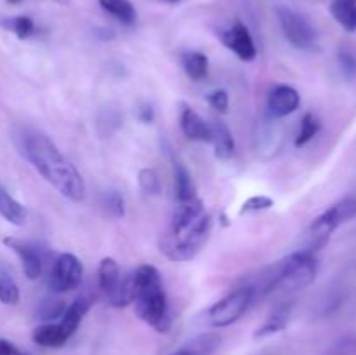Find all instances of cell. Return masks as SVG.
I'll return each instance as SVG.
<instances>
[{"mask_svg":"<svg viewBox=\"0 0 356 355\" xmlns=\"http://www.w3.org/2000/svg\"><path fill=\"white\" fill-rule=\"evenodd\" d=\"M0 216L10 225L23 226L26 223L28 212L21 202H17L6 188L0 187Z\"/></svg>","mask_w":356,"mask_h":355,"instance_id":"20","label":"cell"},{"mask_svg":"<svg viewBox=\"0 0 356 355\" xmlns=\"http://www.w3.org/2000/svg\"><path fill=\"white\" fill-rule=\"evenodd\" d=\"M212 232V218L211 214L204 212L190 228H186L181 233H162L159 239V247L165 258L176 263H184L191 261L205 242L209 240Z\"/></svg>","mask_w":356,"mask_h":355,"instance_id":"4","label":"cell"},{"mask_svg":"<svg viewBox=\"0 0 356 355\" xmlns=\"http://www.w3.org/2000/svg\"><path fill=\"white\" fill-rule=\"evenodd\" d=\"M31 338L35 343L44 348H59L70 340V334L56 320V322H44L42 326L35 327Z\"/></svg>","mask_w":356,"mask_h":355,"instance_id":"18","label":"cell"},{"mask_svg":"<svg viewBox=\"0 0 356 355\" xmlns=\"http://www.w3.org/2000/svg\"><path fill=\"white\" fill-rule=\"evenodd\" d=\"M101 207L110 218L122 219L125 216V198L120 191L108 190L101 195Z\"/></svg>","mask_w":356,"mask_h":355,"instance_id":"29","label":"cell"},{"mask_svg":"<svg viewBox=\"0 0 356 355\" xmlns=\"http://www.w3.org/2000/svg\"><path fill=\"white\" fill-rule=\"evenodd\" d=\"M275 10L282 31L292 47L299 51H315L318 47V33L308 17L287 6H278Z\"/></svg>","mask_w":356,"mask_h":355,"instance_id":"7","label":"cell"},{"mask_svg":"<svg viewBox=\"0 0 356 355\" xmlns=\"http://www.w3.org/2000/svg\"><path fill=\"white\" fill-rule=\"evenodd\" d=\"M83 267L82 261L72 253H63L56 258L49 275V287L56 294L73 291L82 284Z\"/></svg>","mask_w":356,"mask_h":355,"instance_id":"9","label":"cell"},{"mask_svg":"<svg viewBox=\"0 0 356 355\" xmlns=\"http://www.w3.org/2000/svg\"><path fill=\"white\" fill-rule=\"evenodd\" d=\"M138 181L139 187L149 195H159L160 190H162V183H160L159 174H156L155 169H149V167H145V169L139 171Z\"/></svg>","mask_w":356,"mask_h":355,"instance_id":"32","label":"cell"},{"mask_svg":"<svg viewBox=\"0 0 356 355\" xmlns=\"http://www.w3.org/2000/svg\"><path fill=\"white\" fill-rule=\"evenodd\" d=\"M337 63H339V68L343 72V75L348 80L356 79V56L350 51H339L337 54Z\"/></svg>","mask_w":356,"mask_h":355,"instance_id":"34","label":"cell"},{"mask_svg":"<svg viewBox=\"0 0 356 355\" xmlns=\"http://www.w3.org/2000/svg\"><path fill=\"white\" fill-rule=\"evenodd\" d=\"M179 124L181 131L191 141L198 143H211V124L205 122L193 108H190L188 104L181 106L179 113Z\"/></svg>","mask_w":356,"mask_h":355,"instance_id":"13","label":"cell"},{"mask_svg":"<svg viewBox=\"0 0 356 355\" xmlns=\"http://www.w3.org/2000/svg\"><path fill=\"white\" fill-rule=\"evenodd\" d=\"M320 129H322L320 118L313 113H306L305 117L301 118V125H299V132L298 136H296L294 145L298 146V148H302V146L308 145V143L318 134Z\"/></svg>","mask_w":356,"mask_h":355,"instance_id":"27","label":"cell"},{"mask_svg":"<svg viewBox=\"0 0 356 355\" xmlns=\"http://www.w3.org/2000/svg\"><path fill=\"white\" fill-rule=\"evenodd\" d=\"M285 131L280 118L273 117L266 111L257 118L254 125V148L263 160H271L280 153L284 146Z\"/></svg>","mask_w":356,"mask_h":355,"instance_id":"8","label":"cell"},{"mask_svg":"<svg viewBox=\"0 0 356 355\" xmlns=\"http://www.w3.org/2000/svg\"><path fill=\"white\" fill-rule=\"evenodd\" d=\"M17 301H19V287L7 271H0V303L17 305Z\"/></svg>","mask_w":356,"mask_h":355,"instance_id":"31","label":"cell"},{"mask_svg":"<svg viewBox=\"0 0 356 355\" xmlns=\"http://www.w3.org/2000/svg\"><path fill=\"white\" fill-rule=\"evenodd\" d=\"M0 355H26L19 350L14 343L0 338Z\"/></svg>","mask_w":356,"mask_h":355,"instance_id":"37","label":"cell"},{"mask_svg":"<svg viewBox=\"0 0 356 355\" xmlns=\"http://www.w3.org/2000/svg\"><path fill=\"white\" fill-rule=\"evenodd\" d=\"M356 218V195L341 198L318 216L306 230V251L316 253L327 246L330 235L344 223Z\"/></svg>","mask_w":356,"mask_h":355,"instance_id":"5","label":"cell"},{"mask_svg":"<svg viewBox=\"0 0 356 355\" xmlns=\"http://www.w3.org/2000/svg\"><path fill=\"white\" fill-rule=\"evenodd\" d=\"M3 244H6L10 251H14L16 256L21 260V267H23L26 278L37 281L42 275V268H44V256H42L40 249H38L35 244L16 239V237H6V239H3Z\"/></svg>","mask_w":356,"mask_h":355,"instance_id":"11","label":"cell"},{"mask_svg":"<svg viewBox=\"0 0 356 355\" xmlns=\"http://www.w3.org/2000/svg\"><path fill=\"white\" fill-rule=\"evenodd\" d=\"M99 6L125 26H132L138 21V13L131 0H99Z\"/></svg>","mask_w":356,"mask_h":355,"instance_id":"23","label":"cell"},{"mask_svg":"<svg viewBox=\"0 0 356 355\" xmlns=\"http://www.w3.org/2000/svg\"><path fill=\"white\" fill-rule=\"evenodd\" d=\"M106 301L110 303L115 308H124V306L131 305L132 303V281L131 274L122 277L120 284L106 296Z\"/></svg>","mask_w":356,"mask_h":355,"instance_id":"30","label":"cell"},{"mask_svg":"<svg viewBox=\"0 0 356 355\" xmlns=\"http://www.w3.org/2000/svg\"><path fill=\"white\" fill-rule=\"evenodd\" d=\"M7 2H9V3H21L23 0H7Z\"/></svg>","mask_w":356,"mask_h":355,"instance_id":"39","label":"cell"},{"mask_svg":"<svg viewBox=\"0 0 356 355\" xmlns=\"http://www.w3.org/2000/svg\"><path fill=\"white\" fill-rule=\"evenodd\" d=\"M14 143L21 155L38 171L47 183H51L63 197L72 202L86 198V181L76 167L59 152L54 141L35 129L19 127L14 132Z\"/></svg>","mask_w":356,"mask_h":355,"instance_id":"1","label":"cell"},{"mask_svg":"<svg viewBox=\"0 0 356 355\" xmlns=\"http://www.w3.org/2000/svg\"><path fill=\"white\" fill-rule=\"evenodd\" d=\"M219 343H221V340H219L218 334L207 333L202 334V336H197L186 347L172 352L170 355H212L216 348L219 347Z\"/></svg>","mask_w":356,"mask_h":355,"instance_id":"25","label":"cell"},{"mask_svg":"<svg viewBox=\"0 0 356 355\" xmlns=\"http://www.w3.org/2000/svg\"><path fill=\"white\" fill-rule=\"evenodd\" d=\"M318 271V260L315 253L301 249L289 254L282 261H278L270 274L264 277L263 291L271 292L275 289L282 291H299L312 284Z\"/></svg>","mask_w":356,"mask_h":355,"instance_id":"3","label":"cell"},{"mask_svg":"<svg viewBox=\"0 0 356 355\" xmlns=\"http://www.w3.org/2000/svg\"><path fill=\"white\" fill-rule=\"evenodd\" d=\"M254 287H240L236 291L229 292L222 299L207 308L204 313V324L209 327H228L235 324L247 308L250 306L254 299Z\"/></svg>","mask_w":356,"mask_h":355,"instance_id":"6","label":"cell"},{"mask_svg":"<svg viewBox=\"0 0 356 355\" xmlns=\"http://www.w3.org/2000/svg\"><path fill=\"white\" fill-rule=\"evenodd\" d=\"M330 14L346 31H356V0H332Z\"/></svg>","mask_w":356,"mask_h":355,"instance_id":"24","label":"cell"},{"mask_svg":"<svg viewBox=\"0 0 356 355\" xmlns=\"http://www.w3.org/2000/svg\"><path fill=\"white\" fill-rule=\"evenodd\" d=\"M122 281V271L117 261L113 258H103L99 263V270H97V284L99 289L104 292V296L110 294Z\"/></svg>","mask_w":356,"mask_h":355,"instance_id":"21","label":"cell"},{"mask_svg":"<svg viewBox=\"0 0 356 355\" xmlns=\"http://www.w3.org/2000/svg\"><path fill=\"white\" fill-rule=\"evenodd\" d=\"M138 118L143 122V124H152L155 120V110L149 103H143L141 106L138 108Z\"/></svg>","mask_w":356,"mask_h":355,"instance_id":"36","label":"cell"},{"mask_svg":"<svg viewBox=\"0 0 356 355\" xmlns=\"http://www.w3.org/2000/svg\"><path fill=\"white\" fill-rule=\"evenodd\" d=\"M291 313H292V305H289V303H282V305H278L277 308L268 315V319L257 327L256 333H254V338H256V340H264V338H270V336H275V334L282 333V331L287 327L289 320H291Z\"/></svg>","mask_w":356,"mask_h":355,"instance_id":"16","label":"cell"},{"mask_svg":"<svg viewBox=\"0 0 356 355\" xmlns=\"http://www.w3.org/2000/svg\"><path fill=\"white\" fill-rule=\"evenodd\" d=\"M205 212L204 200L200 197L193 198L188 202H177L176 211L172 214V233H181L186 228H190L198 218Z\"/></svg>","mask_w":356,"mask_h":355,"instance_id":"14","label":"cell"},{"mask_svg":"<svg viewBox=\"0 0 356 355\" xmlns=\"http://www.w3.org/2000/svg\"><path fill=\"white\" fill-rule=\"evenodd\" d=\"M66 310V303L63 299L54 298H45L44 301L38 305L37 308V319L42 322H56V320L61 319V315Z\"/></svg>","mask_w":356,"mask_h":355,"instance_id":"28","label":"cell"},{"mask_svg":"<svg viewBox=\"0 0 356 355\" xmlns=\"http://www.w3.org/2000/svg\"><path fill=\"white\" fill-rule=\"evenodd\" d=\"M165 2H169V3H176V2H179V0H165Z\"/></svg>","mask_w":356,"mask_h":355,"instance_id":"40","label":"cell"},{"mask_svg":"<svg viewBox=\"0 0 356 355\" xmlns=\"http://www.w3.org/2000/svg\"><path fill=\"white\" fill-rule=\"evenodd\" d=\"M131 281L136 315L156 333H167L172 315L160 271L153 265H141L131 274Z\"/></svg>","mask_w":356,"mask_h":355,"instance_id":"2","label":"cell"},{"mask_svg":"<svg viewBox=\"0 0 356 355\" xmlns=\"http://www.w3.org/2000/svg\"><path fill=\"white\" fill-rule=\"evenodd\" d=\"M211 143L214 145V153L219 160H229L235 155V138L225 122H212Z\"/></svg>","mask_w":356,"mask_h":355,"instance_id":"17","label":"cell"},{"mask_svg":"<svg viewBox=\"0 0 356 355\" xmlns=\"http://www.w3.org/2000/svg\"><path fill=\"white\" fill-rule=\"evenodd\" d=\"M275 205L273 198L266 197V195H254V197L247 198L243 202L242 209H240V214H247V212H261V211H268Z\"/></svg>","mask_w":356,"mask_h":355,"instance_id":"33","label":"cell"},{"mask_svg":"<svg viewBox=\"0 0 356 355\" xmlns=\"http://www.w3.org/2000/svg\"><path fill=\"white\" fill-rule=\"evenodd\" d=\"M172 167H174V187H176V200L188 202L197 198L198 197L197 184H195L188 167L177 159H172Z\"/></svg>","mask_w":356,"mask_h":355,"instance_id":"19","label":"cell"},{"mask_svg":"<svg viewBox=\"0 0 356 355\" xmlns=\"http://www.w3.org/2000/svg\"><path fill=\"white\" fill-rule=\"evenodd\" d=\"M207 103L211 104L214 110L221 111V113H226L229 106V97L228 93L225 89H216L212 93L207 94Z\"/></svg>","mask_w":356,"mask_h":355,"instance_id":"35","label":"cell"},{"mask_svg":"<svg viewBox=\"0 0 356 355\" xmlns=\"http://www.w3.org/2000/svg\"><path fill=\"white\" fill-rule=\"evenodd\" d=\"M219 38H221L222 44H225L236 58L242 59V61L250 63L256 59V42H254L249 28H247L242 21H235V23L229 24L228 28H225V30L219 33Z\"/></svg>","mask_w":356,"mask_h":355,"instance_id":"10","label":"cell"},{"mask_svg":"<svg viewBox=\"0 0 356 355\" xmlns=\"http://www.w3.org/2000/svg\"><path fill=\"white\" fill-rule=\"evenodd\" d=\"M0 26H2L3 30L14 33L17 38H21V40L33 37V35L37 33V24H35V21L31 19L30 16L0 17Z\"/></svg>","mask_w":356,"mask_h":355,"instance_id":"26","label":"cell"},{"mask_svg":"<svg viewBox=\"0 0 356 355\" xmlns=\"http://www.w3.org/2000/svg\"><path fill=\"white\" fill-rule=\"evenodd\" d=\"M299 104H301V96L298 90L294 87L280 84V86L273 87L268 96V113L277 118L289 117L298 110Z\"/></svg>","mask_w":356,"mask_h":355,"instance_id":"12","label":"cell"},{"mask_svg":"<svg viewBox=\"0 0 356 355\" xmlns=\"http://www.w3.org/2000/svg\"><path fill=\"white\" fill-rule=\"evenodd\" d=\"M49 2L59 3V6H68V3H70V0H49Z\"/></svg>","mask_w":356,"mask_h":355,"instance_id":"38","label":"cell"},{"mask_svg":"<svg viewBox=\"0 0 356 355\" xmlns=\"http://www.w3.org/2000/svg\"><path fill=\"white\" fill-rule=\"evenodd\" d=\"M90 306H92V298L89 294H80L66 306L65 313L61 315V319L58 320L61 324L63 329L70 334V338L75 334V331L79 329L80 322L86 317V313L89 312Z\"/></svg>","mask_w":356,"mask_h":355,"instance_id":"15","label":"cell"},{"mask_svg":"<svg viewBox=\"0 0 356 355\" xmlns=\"http://www.w3.org/2000/svg\"><path fill=\"white\" fill-rule=\"evenodd\" d=\"M181 63H183V68L186 72V75L190 77L193 82H200L205 77L209 75V58L207 54L200 51H188L183 52L181 56Z\"/></svg>","mask_w":356,"mask_h":355,"instance_id":"22","label":"cell"}]
</instances>
